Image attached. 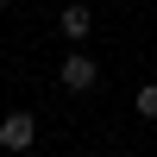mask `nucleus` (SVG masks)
<instances>
[{
  "label": "nucleus",
  "mask_w": 157,
  "mask_h": 157,
  "mask_svg": "<svg viewBox=\"0 0 157 157\" xmlns=\"http://www.w3.org/2000/svg\"><path fill=\"white\" fill-rule=\"evenodd\" d=\"M57 32L69 38V44H88V38H94V13H88L82 0H69V6L57 13Z\"/></svg>",
  "instance_id": "obj_3"
},
{
  "label": "nucleus",
  "mask_w": 157,
  "mask_h": 157,
  "mask_svg": "<svg viewBox=\"0 0 157 157\" xmlns=\"http://www.w3.org/2000/svg\"><path fill=\"white\" fill-rule=\"evenodd\" d=\"M57 82H63V88H69V94H88V88H94V82H101V63H94V57H88V50H82V44H75V50H69V57H63V63H57Z\"/></svg>",
  "instance_id": "obj_1"
},
{
  "label": "nucleus",
  "mask_w": 157,
  "mask_h": 157,
  "mask_svg": "<svg viewBox=\"0 0 157 157\" xmlns=\"http://www.w3.org/2000/svg\"><path fill=\"white\" fill-rule=\"evenodd\" d=\"M0 6H6V0H0Z\"/></svg>",
  "instance_id": "obj_5"
},
{
  "label": "nucleus",
  "mask_w": 157,
  "mask_h": 157,
  "mask_svg": "<svg viewBox=\"0 0 157 157\" xmlns=\"http://www.w3.org/2000/svg\"><path fill=\"white\" fill-rule=\"evenodd\" d=\"M132 107H138V120H157V82L138 88V101H132Z\"/></svg>",
  "instance_id": "obj_4"
},
{
  "label": "nucleus",
  "mask_w": 157,
  "mask_h": 157,
  "mask_svg": "<svg viewBox=\"0 0 157 157\" xmlns=\"http://www.w3.org/2000/svg\"><path fill=\"white\" fill-rule=\"evenodd\" d=\"M32 145H38V120H32V113H6V120H0V151L19 157V151H32Z\"/></svg>",
  "instance_id": "obj_2"
}]
</instances>
